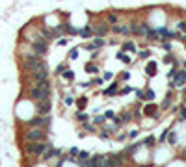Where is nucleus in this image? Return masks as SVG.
<instances>
[{"mask_svg": "<svg viewBox=\"0 0 186 167\" xmlns=\"http://www.w3.org/2000/svg\"><path fill=\"white\" fill-rule=\"evenodd\" d=\"M140 58H141V59L149 58V50H141V52H140Z\"/></svg>", "mask_w": 186, "mask_h": 167, "instance_id": "37998d69", "label": "nucleus"}, {"mask_svg": "<svg viewBox=\"0 0 186 167\" xmlns=\"http://www.w3.org/2000/svg\"><path fill=\"white\" fill-rule=\"evenodd\" d=\"M52 108V104H50V98H45V100H37V111L39 115H47Z\"/></svg>", "mask_w": 186, "mask_h": 167, "instance_id": "6e6552de", "label": "nucleus"}, {"mask_svg": "<svg viewBox=\"0 0 186 167\" xmlns=\"http://www.w3.org/2000/svg\"><path fill=\"white\" fill-rule=\"evenodd\" d=\"M32 50H34L35 54H39V56H45L47 50H49V39H45L43 35L39 39H35V41L32 43Z\"/></svg>", "mask_w": 186, "mask_h": 167, "instance_id": "7ed1b4c3", "label": "nucleus"}, {"mask_svg": "<svg viewBox=\"0 0 186 167\" xmlns=\"http://www.w3.org/2000/svg\"><path fill=\"white\" fill-rule=\"evenodd\" d=\"M117 58H119L121 61L125 63V65H130V63H132V59H130V56H126V54H125V50H121V52H117Z\"/></svg>", "mask_w": 186, "mask_h": 167, "instance_id": "a211bd4d", "label": "nucleus"}, {"mask_svg": "<svg viewBox=\"0 0 186 167\" xmlns=\"http://www.w3.org/2000/svg\"><path fill=\"white\" fill-rule=\"evenodd\" d=\"M41 35H43L45 39H52V37H54L52 30H49V28H43V30H41Z\"/></svg>", "mask_w": 186, "mask_h": 167, "instance_id": "5701e85b", "label": "nucleus"}, {"mask_svg": "<svg viewBox=\"0 0 186 167\" xmlns=\"http://www.w3.org/2000/svg\"><path fill=\"white\" fill-rule=\"evenodd\" d=\"M63 102H65V106H73L74 104V98L73 97H65V98H63Z\"/></svg>", "mask_w": 186, "mask_h": 167, "instance_id": "72a5a7b5", "label": "nucleus"}, {"mask_svg": "<svg viewBox=\"0 0 186 167\" xmlns=\"http://www.w3.org/2000/svg\"><path fill=\"white\" fill-rule=\"evenodd\" d=\"M121 121H123V123H129V121H132V113H130V111H125V113L121 115Z\"/></svg>", "mask_w": 186, "mask_h": 167, "instance_id": "a878e982", "label": "nucleus"}, {"mask_svg": "<svg viewBox=\"0 0 186 167\" xmlns=\"http://www.w3.org/2000/svg\"><path fill=\"white\" fill-rule=\"evenodd\" d=\"M110 32H114L116 35H129L130 34V26H121V24H112Z\"/></svg>", "mask_w": 186, "mask_h": 167, "instance_id": "1a4fd4ad", "label": "nucleus"}, {"mask_svg": "<svg viewBox=\"0 0 186 167\" xmlns=\"http://www.w3.org/2000/svg\"><path fill=\"white\" fill-rule=\"evenodd\" d=\"M104 160H106V156H101V154H97V156L89 158V160L86 162V165H88V167H95V165H101V164H104Z\"/></svg>", "mask_w": 186, "mask_h": 167, "instance_id": "9b49d317", "label": "nucleus"}, {"mask_svg": "<svg viewBox=\"0 0 186 167\" xmlns=\"http://www.w3.org/2000/svg\"><path fill=\"white\" fill-rule=\"evenodd\" d=\"M168 139H169V143H171V145H175V143H177V134H168Z\"/></svg>", "mask_w": 186, "mask_h": 167, "instance_id": "7c9ffc66", "label": "nucleus"}, {"mask_svg": "<svg viewBox=\"0 0 186 167\" xmlns=\"http://www.w3.org/2000/svg\"><path fill=\"white\" fill-rule=\"evenodd\" d=\"M123 50L125 52H136V43L134 41H125L123 43Z\"/></svg>", "mask_w": 186, "mask_h": 167, "instance_id": "f3484780", "label": "nucleus"}, {"mask_svg": "<svg viewBox=\"0 0 186 167\" xmlns=\"http://www.w3.org/2000/svg\"><path fill=\"white\" fill-rule=\"evenodd\" d=\"M26 139H28V141H45L47 136H45V132H43V128L34 126V130L26 132Z\"/></svg>", "mask_w": 186, "mask_h": 167, "instance_id": "39448f33", "label": "nucleus"}, {"mask_svg": "<svg viewBox=\"0 0 186 167\" xmlns=\"http://www.w3.org/2000/svg\"><path fill=\"white\" fill-rule=\"evenodd\" d=\"M62 76H63V80H67V82H73L74 80V73H73V71H63Z\"/></svg>", "mask_w": 186, "mask_h": 167, "instance_id": "aec40b11", "label": "nucleus"}, {"mask_svg": "<svg viewBox=\"0 0 186 167\" xmlns=\"http://www.w3.org/2000/svg\"><path fill=\"white\" fill-rule=\"evenodd\" d=\"M145 98H147V100H153V98H155V91H151V89H149L147 93H145Z\"/></svg>", "mask_w": 186, "mask_h": 167, "instance_id": "e433bc0d", "label": "nucleus"}, {"mask_svg": "<svg viewBox=\"0 0 186 167\" xmlns=\"http://www.w3.org/2000/svg\"><path fill=\"white\" fill-rule=\"evenodd\" d=\"M158 37L160 39H173V37H177V32H171V30H168V28H158Z\"/></svg>", "mask_w": 186, "mask_h": 167, "instance_id": "9d476101", "label": "nucleus"}, {"mask_svg": "<svg viewBox=\"0 0 186 167\" xmlns=\"http://www.w3.org/2000/svg\"><path fill=\"white\" fill-rule=\"evenodd\" d=\"M28 126H39V128H47V126H50V115L47 113V115H39V117H35V119H32V121L26 123Z\"/></svg>", "mask_w": 186, "mask_h": 167, "instance_id": "20e7f679", "label": "nucleus"}, {"mask_svg": "<svg viewBox=\"0 0 186 167\" xmlns=\"http://www.w3.org/2000/svg\"><path fill=\"white\" fill-rule=\"evenodd\" d=\"M126 136H129L130 139H136V136H138V130H132V132H130V134H126Z\"/></svg>", "mask_w": 186, "mask_h": 167, "instance_id": "c03bdc74", "label": "nucleus"}, {"mask_svg": "<svg viewBox=\"0 0 186 167\" xmlns=\"http://www.w3.org/2000/svg\"><path fill=\"white\" fill-rule=\"evenodd\" d=\"M106 19H108L110 24H117V22H119V15H117V13H108V17H106Z\"/></svg>", "mask_w": 186, "mask_h": 167, "instance_id": "412c9836", "label": "nucleus"}, {"mask_svg": "<svg viewBox=\"0 0 186 167\" xmlns=\"http://www.w3.org/2000/svg\"><path fill=\"white\" fill-rule=\"evenodd\" d=\"M181 119H183V121H186V104L183 106V110H181Z\"/></svg>", "mask_w": 186, "mask_h": 167, "instance_id": "a19ab883", "label": "nucleus"}, {"mask_svg": "<svg viewBox=\"0 0 186 167\" xmlns=\"http://www.w3.org/2000/svg\"><path fill=\"white\" fill-rule=\"evenodd\" d=\"M123 156H125V154H110V156H106L104 165H106V167H110V165L123 164Z\"/></svg>", "mask_w": 186, "mask_h": 167, "instance_id": "0eeeda50", "label": "nucleus"}, {"mask_svg": "<svg viewBox=\"0 0 186 167\" xmlns=\"http://www.w3.org/2000/svg\"><path fill=\"white\" fill-rule=\"evenodd\" d=\"M155 110H156L155 104H149L147 108H145V113H147V115H153V113H155Z\"/></svg>", "mask_w": 186, "mask_h": 167, "instance_id": "c756f323", "label": "nucleus"}, {"mask_svg": "<svg viewBox=\"0 0 186 167\" xmlns=\"http://www.w3.org/2000/svg\"><path fill=\"white\" fill-rule=\"evenodd\" d=\"M184 102H186V91H184Z\"/></svg>", "mask_w": 186, "mask_h": 167, "instance_id": "8fccbe9b", "label": "nucleus"}, {"mask_svg": "<svg viewBox=\"0 0 186 167\" xmlns=\"http://www.w3.org/2000/svg\"><path fill=\"white\" fill-rule=\"evenodd\" d=\"M63 71H65V65H58V69H56V73H58V74H62V73H63Z\"/></svg>", "mask_w": 186, "mask_h": 167, "instance_id": "49530a36", "label": "nucleus"}, {"mask_svg": "<svg viewBox=\"0 0 186 167\" xmlns=\"http://www.w3.org/2000/svg\"><path fill=\"white\" fill-rule=\"evenodd\" d=\"M117 93H119V86H117V84H112V86L104 91L106 97H114V95H117Z\"/></svg>", "mask_w": 186, "mask_h": 167, "instance_id": "dca6fc26", "label": "nucleus"}, {"mask_svg": "<svg viewBox=\"0 0 186 167\" xmlns=\"http://www.w3.org/2000/svg\"><path fill=\"white\" fill-rule=\"evenodd\" d=\"M162 48L166 50V52H169V50H171V43H168V41H164L162 43Z\"/></svg>", "mask_w": 186, "mask_h": 167, "instance_id": "c9c22d12", "label": "nucleus"}, {"mask_svg": "<svg viewBox=\"0 0 186 167\" xmlns=\"http://www.w3.org/2000/svg\"><path fill=\"white\" fill-rule=\"evenodd\" d=\"M121 78H123V80H129L130 74H129V73H123V74H121Z\"/></svg>", "mask_w": 186, "mask_h": 167, "instance_id": "09e8293b", "label": "nucleus"}, {"mask_svg": "<svg viewBox=\"0 0 186 167\" xmlns=\"http://www.w3.org/2000/svg\"><path fill=\"white\" fill-rule=\"evenodd\" d=\"M99 137H101V139H110V132H108V130H104V132L99 134Z\"/></svg>", "mask_w": 186, "mask_h": 167, "instance_id": "4c0bfd02", "label": "nucleus"}, {"mask_svg": "<svg viewBox=\"0 0 186 167\" xmlns=\"http://www.w3.org/2000/svg\"><path fill=\"white\" fill-rule=\"evenodd\" d=\"M86 71H88V73H97V67H95V65H86Z\"/></svg>", "mask_w": 186, "mask_h": 167, "instance_id": "58836bf2", "label": "nucleus"}, {"mask_svg": "<svg viewBox=\"0 0 186 167\" xmlns=\"http://www.w3.org/2000/svg\"><path fill=\"white\" fill-rule=\"evenodd\" d=\"M143 145H147V147H153V145H155V137H153V136L145 137V139H143Z\"/></svg>", "mask_w": 186, "mask_h": 167, "instance_id": "cd10ccee", "label": "nucleus"}, {"mask_svg": "<svg viewBox=\"0 0 186 167\" xmlns=\"http://www.w3.org/2000/svg\"><path fill=\"white\" fill-rule=\"evenodd\" d=\"M76 119H78L80 123H88V121H89V115L84 113V111H78V113H76Z\"/></svg>", "mask_w": 186, "mask_h": 167, "instance_id": "4be33fe9", "label": "nucleus"}, {"mask_svg": "<svg viewBox=\"0 0 186 167\" xmlns=\"http://www.w3.org/2000/svg\"><path fill=\"white\" fill-rule=\"evenodd\" d=\"M45 150H47L45 141H28V145H26V152L32 156H41Z\"/></svg>", "mask_w": 186, "mask_h": 167, "instance_id": "f03ea898", "label": "nucleus"}, {"mask_svg": "<svg viewBox=\"0 0 186 167\" xmlns=\"http://www.w3.org/2000/svg\"><path fill=\"white\" fill-rule=\"evenodd\" d=\"M169 104H171V93H168V97L164 98V102H162V108H169Z\"/></svg>", "mask_w": 186, "mask_h": 167, "instance_id": "bb28decb", "label": "nucleus"}, {"mask_svg": "<svg viewBox=\"0 0 186 167\" xmlns=\"http://www.w3.org/2000/svg\"><path fill=\"white\" fill-rule=\"evenodd\" d=\"M104 115H97V117H95L93 119V123H95V125H104Z\"/></svg>", "mask_w": 186, "mask_h": 167, "instance_id": "c85d7f7f", "label": "nucleus"}, {"mask_svg": "<svg viewBox=\"0 0 186 167\" xmlns=\"http://www.w3.org/2000/svg\"><path fill=\"white\" fill-rule=\"evenodd\" d=\"M76 104H78V108H80V110H84L86 106H88V98H86V97H80L76 100Z\"/></svg>", "mask_w": 186, "mask_h": 167, "instance_id": "b1692460", "label": "nucleus"}, {"mask_svg": "<svg viewBox=\"0 0 186 167\" xmlns=\"http://www.w3.org/2000/svg\"><path fill=\"white\" fill-rule=\"evenodd\" d=\"M112 78H114V73H106L104 74V80H112Z\"/></svg>", "mask_w": 186, "mask_h": 167, "instance_id": "de8ad7c7", "label": "nucleus"}, {"mask_svg": "<svg viewBox=\"0 0 186 167\" xmlns=\"http://www.w3.org/2000/svg\"><path fill=\"white\" fill-rule=\"evenodd\" d=\"M186 84V71H175V74H173V78H171V82H169V86L171 87H181V86H184Z\"/></svg>", "mask_w": 186, "mask_h": 167, "instance_id": "423d86ee", "label": "nucleus"}, {"mask_svg": "<svg viewBox=\"0 0 186 167\" xmlns=\"http://www.w3.org/2000/svg\"><path fill=\"white\" fill-rule=\"evenodd\" d=\"M76 58H78V50H76V48H73V50L69 52V59H76Z\"/></svg>", "mask_w": 186, "mask_h": 167, "instance_id": "f704fd0d", "label": "nucleus"}, {"mask_svg": "<svg viewBox=\"0 0 186 167\" xmlns=\"http://www.w3.org/2000/svg\"><path fill=\"white\" fill-rule=\"evenodd\" d=\"M177 30L179 32H186V21H181L179 24H177Z\"/></svg>", "mask_w": 186, "mask_h": 167, "instance_id": "473e14b6", "label": "nucleus"}, {"mask_svg": "<svg viewBox=\"0 0 186 167\" xmlns=\"http://www.w3.org/2000/svg\"><path fill=\"white\" fill-rule=\"evenodd\" d=\"M78 152H80V149H76V147H73V149L69 150V156H73V158H76L78 156Z\"/></svg>", "mask_w": 186, "mask_h": 167, "instance_id": "2f4dec72", "label": "nucleus"}, {"mask_svg": "<svg viewBox=\"0 0 186 167\" xmlns=\"http://www.w3.org/2000/svg\"><path fill=\"white\" fill-rule=\"evenodd\" d=\"M93 45H95V48H102V46H104V39L97 35V39H95V43H93Z\"/></svg>", "mask_w": 186, "mask_h": 167, "instance_id": "393cba45", "label": "nucleus"}, {"mask_svg": "<svg viewBox=\"0 0 186 167\" xmlns=\"http://www.w3.org/2000/svg\"><path fill=\"white\" fill-rule=\"evenodd\" d=\"M108 32H110V26L102 22V24H99V26L93 30V34H95V35H99V37H104V35L108 34Z\"/></svg>", "mask_w": 186, "mask_h": 167, "instance_id": "f8f14e48", "label": "nucleus"}, {"mask_svg": "<svg viewBox=\"0 0 186 167\" xmlns=\"http://www.w3.org/2000/svg\"><path fill=\"white\" fill-rule=\"evenodd\" d=\"M76 158H78V164H80V165H86V162H88L89 158H91V154H89L88 150H80Z\"/></svg>", "mask_w": 186, "mask_h": 167, "instance_id": "ddd939ff", "label": "nucleus"}, {"mask_svg": "<svg viewBox=\"0 0 186 167\" xmlns=\"http://www.w3.org/2000/svg\"><path fill=\"white\" fill-rule=\"evenodd\" d=\"M145 37H147L149 41H153V39H158V32H156V30H151V28H149V30L145 32Z\"/></svg>", "mask_w": 186, "mask_h": 167, "instance_id": "6ab92c4d", "label": "nucleus"}, {"mask_svg": "<svg viewBox=\"0 0 186 167\" xmlns=\"http://www.w3.org/2000/svg\"><path fill=\"white\" fill-rule=\"evenodd\" d=\"M136 95H138V98H145V93L141 89H136Z\"/></svg>", "mask_w": 186, "mask_h": 167, "instance_id": "a18cd8bd", "label": "nucleus"}, {"mask_svg": "<svg viewBox=\"0 0 186 167\" xmlns=\"http://www.w3.org/2000/svg\"><path fill=\"white\" fill-rule=\"evenodd\" d=\"M114 115H116V113H114L112 110H108V111L104 113V117H106V119H114Z\"/></svg>", "mask_w": 186, "mask_h": 167, "instance_id": "79ce46f5", "label": "nucleus"}, {"mask_svg": "<svg viewBox=\"0 0 186 167\" xmlns=\"http://www.w3.org/2000/svg\"><path fill=\"white\" fill-rule=\"evenodd\" d=\"M45 65V61L41 59V56L35 54L34 50L24 58V63H22V67H24V71H28V73H34V71H37L39 67Z\"/></svg>", "mask_w": 186, "mask_h": 167, "instance_id": "f257e3e1", "label": "nucleus"}, {"mask_svg": "<svg viewBox=\"0 0 186 167\" xmlns=\"http://www.w3.org/2000/svg\"><path fill=\"white\" fill-rule=\"evenodd\" d=\"M145 74H147V76H155L156 74V63L155 61L147 63V67H145Z\"/></svg>", "mask_w": 186, "mask_h": 167, "instance_id": "2eb2a0df", "label": "nucleus"}, {"mask_svg": "<svg viewBox=\"0 0 186 167\" xmlns=\"http://www.w3.org/2000/svg\"><path fill=\"white\" fill-rule=\"evenodd\" d=\"M78 35H82L84 39H89V37H91V35H95V34H93L91 26H84V28H80V30H78Z\"/></svg>", "mask_w": 186, "mask_h": 167, "instance_id": "4468645a", "label": "nucleus"}, {"mask_svg": "<svg viewBox=\"0 0 186 167\" xmlns=\"http://www.w3.org/2000/svg\"><path fill=\"white\" fill-rule=\"evenodd\" d=\"M130 91H132V87H123V89H121V91H119V93H117V95H129Z\"/></svg>", "mask_w": 186, "mask_h": 167, "instance_id": "ea45409f", "label": "nucleus"}]
</instances>
